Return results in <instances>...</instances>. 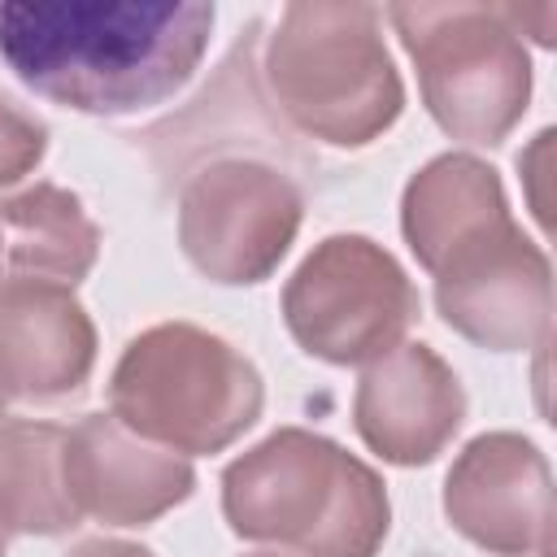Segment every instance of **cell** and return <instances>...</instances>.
<instances>
[{"mask_svg": "<svg viewBox=\"0 0 557 557\" xmlns=\"http://www.w3.org/2000/svg\"><path fill=\"white\" fill-rule=\"evenodd\" d=\"M400 231L435 278L440 318L479 348L518 352L548 339L553 270L509 218L496 170L470 152L426 161L400 200Z\"/></svg>", "mask_w": 557, "mask_h": 557, "instance_id": "1", "label": "cell"}, {"mask_svg": "<svg viewBox=\"0 0 557 557\" xmlns=\"http://www.w3.org/2000/svg\"><path fill=\"white\" fill-rule=\"evenodd\" d=\"M213 4L196 0H0V57L39 96L96 113L170 100L200 65Z\"/></svg>", "mask_w": 557, "mask_h": 557, "instance_id": "2", "label": "cell"}, {"mask_svg": "<svg viewBox=\"0 0 557 557\" xmlns=\"http://www.w3.org/2000/svg\"><path fill=\"white\" fill-rule=\"evenodd\" d=\"M222 513L235 535L305 557H374L392 522L383 479L305 426L265 435L222 470Z\"/></svg>", "mask_w": 557, "mask_h": 557, "instance_id": "3", "label": "cell"}, {"mask_svg": "<svg viewBox=\"0 0 557 557\" xmlns=\"http://www.w3.org/2000/svg\"><path fill=\"white\" fill-rule=\"evenodd\" d=\"M265 83L305 135L335 148L379 139L405 109L374 4H287L265 44Z\"/></svg>", "mask_w": 557, "mask_h": 557, "instance_id": "4", "label": "cell"}, {"mask_svg": "<svg viewBox=\"0 0 557 557\" xmlns=\"http://www.w3.org/2000/svg\"><path fill=\"white\" fill-rule=\"evenodd\" d=\"M265 405L257 366L222 335L191 322H161L139 331L109 379L113 418L148 444L187 457L235 444Z\"/></svg>", "mask_w": 557, "mask_h": 557, "instance_id": "5", "label": "cell"}, {"mask_svg": "<svg viewBox=\"0 0 557 557\" xmlns=\"http://www.w3.org/2000/svg\"><path fill=\"white\" fill-rule=\"evenodd\" d=\"M422 104L461 144H500L527 113L531 57L513 4H392Z\"/></svg>", "mask_w": 557, "mask_h": 557, "instance_id": "6", "label": "cell"}, {"mask_svg": "<svg viewBox=\"0 0 557 557\" xmlns=\"http://www.w3.org/2000/svg\"><path fill=\"white\" fill-rule=\"evenodd\" d=\"M292 339L331 366H370L418 322V287L366 235H326L283 287Z\"/></svg>", "mask_w": 557, "mask_h": 557, "instance_id": "7", "label": "cell"}, {"mask_svg": "<svg viewBox=\"0 0 557 557\" xmlns=\"http://www.w3.org/2000/svg\"><path fill=\"white\" fill-rule=\"evenodd\" d=\"M300 213V187L283 170L226 157L187 178L178 196V244L205 278L244 287L278 270Z\"/></svg>", "mask_w": 557, "mask_h": 557, "instance_id": "8", "label": "cell"}, {"mask_svg": "<svg viewBox=\"0 0 557 557\" xmlns=\"http://www.w3.org/2000/svg\"><path fill=\"white\" fill-rule=\"evenodd\" d=\"M444 513L470 544L487 553H548L553 474L544 453L513 431L470 440L444 479Z\"/></svg>", "mask_w": 557, "mask_h": 557, "instance_id": "9", "label": "cell"}, {"mask_svg": "<svg viewBox=\"0 0 557 557\" xmlns=\"http://www.w3.org/2000/svg\"><path fill=\"white\" fill-rule=\"evenodd\" d=\"M466 418V392L453 366L426 344H396L366 366L352 422L370 453L392 466L435 461Z\"/></svg>", "mask_w": 557, "mask_h": 557, "instance_id": "10", "label": "cell"}, {"mask_svg": "<svg viewBox=\"0 0 557 557\" xmlns=\"http://www.w3.org/2000/svg\"><path fill=\"white\" fill-rule=\"evenodd\" d=\"M65 487L78 513L104 527H144L196 487L187 457L161 453L113 413H87L65 431Z\"/></svg>", "mask_w": 557, "mask_h": 557, "instance_id": "11", "label": "cell"}, {"mask_svg": "<svg viewBox=\"0 0 557 557\" xmlns=\"http://www.w3.org/2000/svg\"><path fill=\"white\" fill-rule=\"evenodd\" d=\"M96 366V326L65 283H0V387L22 400L74 396Z\"/></svg>", "mask_w": 557, "mask_h": 557, "instance_id": "12", "label": "cell"}, {"mask_svg": "<svg viewBox=\"0 0 557 557\" xmlns=\"http://www.w3.org/2000/svg\"><path fill=\"white\" fill-rule=\"evenodd\" d=\"M0 226L9 244V270L22 278H48L74 287L87 278L100 252V231L83 200L57 183H35L0 205Z\"/></svg>", "mask_w": 557, "mask_h": 557, "instance_id": "13", "label": "cell"}, {"mask_svg": "<svg viewBox=\"0 0 557 557\" xmlns=\"http://www.w3.org/2000/svg\"><path fill=\"white\" fill-rule=\"evenodd\" d=\"M65 487V426L0 422V527L22 535H61L78 527Z\"/></svg>", "mask_w": 557, "mask_h": 557, "instance_id": "14", "label": "cell"}, {"mask_svg": "<svg viewBox=\"0 0 557 557\" xmlns=\"http://www.w3.org/2000/svg\"><path fill=\"white\" fill-rule=\"evenodd\" d=\"M48 152V126L0 91V187L26 178Z\"/></svg>", "mask_w": 557, "mask_h": 557, "instance_id": "15", "label": "cell"}, {"mask_svg": "<svg viewBox=\"0 0 557 557\" xmlns=\"http://www.w3.org/2000/svg\"><path fill=\"white\" fill-rule=\"evenodd\" d=\"M70 557H152V553L126 540H83L70 548Z\"/></svg>", "mask_w": 557, "mask_h": 557, "instance_id": "16", "label": "cell"}, {"mask_svg": "<svg viewBox=\"0 0 557 557\" xmlns=\"http://www.w3.org/2000/svg\"><path fill=\"white\" fill-rule=\"evenodd\" d=\"M4 544H9V531L0 527V557H4Z\"/></svg>", "mask_w": 557, "mask_h": 557, "instance_id": "17", "label": "cell"}, {"mask_svg": "<svg viewBox=\"0 0 557 557\" xmlns=\"http://www.w3.org/2000/svg\"><path fill=\"white\" fill-rule=\"evenodd\" d=\"M0 418H4V387H0Z\"/></svg>", "mask_w": 557, "mask_h": 557, "instance_id": "18", "label": "cell"}, {"mask_svg": "<svg viewBox=\"0 0 557 557\" xmlns=\"http://www.w3.org/2000/svg\"><path fill=\"white\" fill-rule=\"evenodd\" d=\"M252 557H270V553H252Z\"/></svg>", "mask_w": 557, "mask_h": 557, "instance_id": "19", "label": "cell"}]
</instances>
